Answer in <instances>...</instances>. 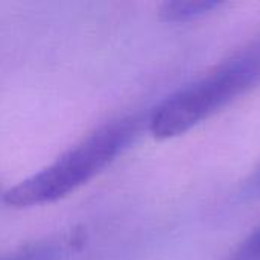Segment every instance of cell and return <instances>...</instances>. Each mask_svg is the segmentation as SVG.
I'll return each mask as SVG.
<instances>
[{
	"mask_svg": "<svg viewBox=\"0 0 260 260\" xmlns=\"http://www.w3.org/2000/svg\"><path fill=\"white\" fill-rule=\"evenodd\" d=\"M244 195L247 198L260 197V169H257L254 172V175L251 177V180L248 183H245V186H244Z\"/></svg>",
	"mask_w": 260,
	"mask_h": 260,
	"instance_id": "obj_6",
	"label": "cell"
},
{
	"mask_svg": "<svg viewBox=\"0 0 260 260\" xmlns=\"http://www.w3.org/2000/svg\"><path fill=\"white\" fill-rule=\"evenodd\" d=\"M260 84V40L165 99L149 117L157 140L181 136Z\"/></svg>",
	"mask_w": 260,
	"mask_h": 260,
	"instance_id": "obj_2",
	"label": "cell"
},
{
	"mask_svg": "<svg viewBox=\"0 0 260 260\" xmlns=\"http://www.w3.org/2000/svg\"><path fill=\"white\" fill-rule=\"evenodd\" d=\"M229 260H260V227L241 242Z\"/></svg>",
	"mask_w": 260,
	"mask_h": 260,
	"instance_id": "obj_5",
	"label": "cell"
},
{
	"mask_svg": "<svg viewBox=\"0 0 260 260\" xmlns=\"http://www.w3.org/2000/svg\"><path fill=\"white\" fill-rule=\"evenodd\" d=\"M221 5L213 0H174L161 3L158 15L166 23H186L210 14Z\"/></svg>",
	"mask_w": 260,
	"mask_h": 260,
	"instance_id": "obj_3",
	"label": "cell"
},
{
	"mask_svg": "<svg viewBox=\"0 0 260 260\" xmlns=\"http://www.w3.org/2000/svg\"><path fill=\"white\" fill-rule=\"evenodd\" d=\"M59 256V247L55 244H34L5 254L0 260H56Z\"/></svg>",
	"mask_w": 260,
	"mask_h": 260,
	"instance_id": "obj_4",
	"label": "cell"
},
{
	"mask_svg": "<svg viewBox=\"0 0 260 260\" xmlns=\"http://www.w3.org/2000/svg\"><path fill=\"white\" fill-rule=\"evenodd\" d=\"M139 125L137 117H120L98 126L53 163L6 190L5 204L24 209L59 201L110 166L133 143Z\"/></svg>",
	"mask_w": 260,
	"mask_h": 260,
	"instance_id": "obj_1",
	"label": "cell"
}]
</instances>
